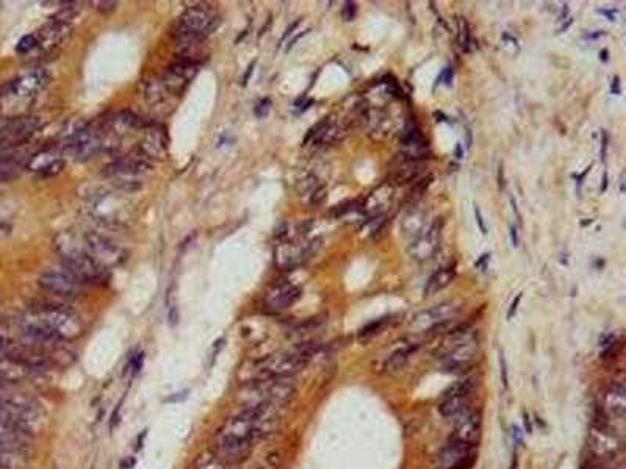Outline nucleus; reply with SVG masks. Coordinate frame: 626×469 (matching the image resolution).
I'll list each match as a JSON object with an SVG mask.
<instances>
[{"instance_id": "f257e3e1", "label": "nucleus", "mask_w": 626, "mask_h": 469, "mask_svg": "<svg viewBox=\"0 0 626 469\" xmlns=\"http://www.w3.org/2000/svg\"><path fill=\"white\" fill-rule=\"evenodd\" d=\"M268 407V405H267ZM265 407L243 408L237 417L230 418L216 437V455L227 463H237L247 459L251 454L252 443L257 439L258 419Z\"/></svg>"}, {"instance_id": "f03ea898", "label": "nucleus", "mask_w": 626, "mask_h": 469, "mask_svg": "<svg viewBox=\"0 0 626 469\" xmlns=\"http://www.w3.org/2000/svg\"><path fill=\"white\" fill-rule=\"evenodd\" d=\"M55 251L64 266V271L80 283H107L110 271L102 268L85 251L82 242L77 241L69 231L57 235Z\"/></svg>"}, {"instance_id": "7ed1b4c3", "label": "nucleus", "mask_w": 626, "mask_h": 469, "mask_svg": "<svg viewBox=\"0 0 626 469\" xmlns=\"http://www.w3.org/2000/svg\"><path fill=\"white\" fill-rule=\"evenodd\" d=\"M221 16L207 3H198L182 13L176 27V39L204 41L220 26Z\"/></svg>"}, {"instance_id": "20e7f679", "label": "nucleus", "mask_w": 626, "mask_h": 469, "mask_svg": "<svg viewBox=\"0 0 626 469\" xmlns=\"http://www.w3.org/2000/svg\"><path fill=\"white\" fill-rule=\"evenodd\" d=\"M85 251L97 265L105 269L116 268L127 260V252L116 242L108 240L107 236L97 233V231H86L82 240Z\"/></svg>"}, {"instance_id": "39448f33", "label": "nucleus", "mask_w": 626, "mask_h": 469, "mask_svg": "<svg viewBox=\"0 0 626 469\" xmlns=\"http://www.w3.org/2000/svg\"><path fill=\"white\" fill-rule=\"evenodd\" d=\"M104 136L94 127H84L70 133L63 146V155L74 162H88L104 149Z\"/></svg>"}, {"instance_id": "423d86ee", "label": "nucleus", "mask_w": 626, "mask_h": 469, "mask_svg": "<svg viewBox=\"0 0 626 469\" xmlns=\"http://www.w3.org/2000/svg\"><path fill=\"white\" fill-rule=\"evenodd\" d=\"M147 169H151V162L144 155H141L140 151H137V153H132V155L116 160V162L105 166L104 174L122 183V186L135 189L140 185L138 177L144 174Z\"/></svg>"}, {"instance_id": "0eeeda50", "label": "nucleus", "mask_w": 626, "mask_h": 469, "mask_svg": "<svg viewBox=\"0 0 626 469\" xmlns=\"http://www.w3.org/2000/svg\"><path fill=\"white\" fill-rule=\"evenodd\" d=\"M90 213L91 216L99 222H104L107 225H116L126 221V207L121 198H116L111 193H100L96 194L90 202Z\"/></svg>"}, {"instance_id": "6e6552de", "label": "nucleus", "mask_w": 626, "mask_h": 469, "mask_svg": "<svg viewBox=\"0 0 626 469\" xmlns=\"http://www.w3.org/2000/svg\"><path fill=\"white\" fill-rule=\"evenodd\" d=\"M49 82V74L44 69H33L30 73L10 82L2 96L8 99H30L43 90Z\"/></svg>"}, {"instance_id": "1a4fd4ad", "label": "nucleus", "mask_w": 626, "mask_h": 469, "mask_svg": "<svg viewBox=\"0 0 626 469\" xmlns=\"http://www.w3.org/2000/svg\"><path fill=\"white\" fill-rule=\"evenodd\" d=\"M198 70V61L179 57L173 64H169L162 82L168 93L179 94L185 90L187 85H190V82L196 77Z\"/></svg>"}, {"instance_id": "9d476101", "label": "nucleus", "mask_w": 626, "mask_h": 469, "mask_svg": "<svg viewBox=\"0 0 626 469\" xmlns=\"http://www.w3.org/2000/svg\"><path fill=\"white\" fill-rule=\"evenodd\" d=\"M459 310L460 304L456 300L442 302V304L429 308V310L418 313L417 316L412 319L410 329L415 332H428L435 327V325L451 320L459 313Z\"/></svg>"}, {"instance_id": "9b49d317", "label": "nucleus", "mask_w": 626, "mask_h": 469, "mask_svg": "<svg viewBox=\"0 0 626 469\" xmlns=\"http://www.w3.org/2000/svg\"><path fill=\"white\" fill-rule=\"evenodd\" d=\"M73 35V26L66 17H52L38 30L37 41L38 47L44 50H55Z\"/></svg>"}, {"instance_id": "f8f14e48", "label": "nucleus", "mask_w": 626, "mask_h": 469, "mask_svg": "<svg viewBox=\"0 0 626 469\" xmlns=\"http://www.w3.org/2000/svg\"><path fill=\"white\" fill-rule=\"evenodd\" d=\"M477 350H480V344H477L476 336L471 340L465 341L459 346L448 350L446 354H443L440 360L443 367L450 372H462L466 367H470L475 363L477 357Z\"/></svg>"}, {"instance_id": "ddd939ff", "label": "nucleus", "mask_w": 626, "mask_h": 469, "mask_svg": "<svg viewBox=\"0 0 626 469\" xmlns=\"http://www.w3.org/2000/svg\"><path fill=\"white\" fill-rule=\"evenodd\" d=\"M262 383L265 399L269 407H282L293 399L296 393V387L293 383V377H269L265 380H257Z\"/></svg>"}, {"instance_id": "4468645a", "label": "nucleus", "mask_w": 626, "mask_h": 469, "mask_svg": "<svg viewBox=\"0 0 626 469\" xmlns=\"http://www.w3.org/2000/svg\"><path fill=\"white\" fill-rule=\"evenodd\" d=\"M30 435L21 427L0 421V452L23 457L30 446Z\"/></svg>"}, {"instance_id": "2eb2a0df", "label": "nucleus", "mask_w": 626, "mask_h": 469, "mask_svg": "<svg viewBox=\"0 0 626 469\" xmlns=\"http://www.w3.org/2000/svg\"><path fill=\"white\" fill-rule=\"evenodd\" d=\"M321 246V240H313L304 245H281L276 251V261L281 268H294L309 260Z\"/></svg>"}, {"instance_id": "dca6fc26", "label": "nucleus", "mask_w": 626, "mask_h": 469, "mask_svg": "<svg viewBox=\"0 0 626 469\" xmlns=\"http://www.w3.org/2000/svg\"><path fill=\"white\" fill-rule=\"evenodd\" d=\"M442 241V224L434 222L429 229L421 233L418 238L412 241L409 246V255L417 261H424L433 258L440 249Z\"/></svg>"}, {"instance_id": "f3484780", "label": "nucleus", "mask_w": 626, "mask_h": 469, "mask_svg": "<svg viewBox=\"0 0 626 469\" xmlns=\"http://www.w3.org/2000/svg\"><path fill=\"white\" fill-rule=\"evenodd\" d=\"M64 168L63 152L58 149H43L35 153L27 162V169L43 177L60 174Z\"/></svg>"}, {"instance_id": "a211bd4d", "label": "nucleus", "mask_w": 626, "mask_h": 469, "mask_svg": "<svg viewBox=\"0 0 626 469\" xmlns=\"http://www.w3.org/2000/svg\"><path fill=\"white\" fill-rule=\"evenodd\" d=\"M39 287L49 291V293H54L57 296H61V298H70V296H75L77 291H79V285L80 282L75 280V278L68 274L66 271H47L43 276L39 277Z\"/></svg>"}, {"instance_id": "6ab92c4d", "label": "nucleus", "mask_w": 626, "mask_h": 469, "mask_svg": "<svg viewBox=\"0 0 626 469\" xmlns=\"http://www.w3.org/2000/svg\"><path fill=\"white\" fill-rule=\"evenodd\" d=\"M454 421H456L453 437L454 441L473 446L481 433V414L475 412V410L466 408L465 412Z\"/></svg>"}, {"instance_id": "aec40b11", "label": "nucleus", "mask_w": 626, "mask_h": 469, "mask_svg": "<svg viewBox=\"0 0 626 469\" xmlns=\"http://www.w3.org/2000/svg\"><path fill=\"white\" fill-rule=\"evenodd\" d=\"M301 298V289L288 282L277 283L265 298V308L271 313H279L290 308Z\"/></svg>"}, {"instance_id": "412c9836", "label": "nucleus", "mask_w": 626, "mask_h": 469, "mask_svg": "<svg viewBox=\"0 0 626 469\" xmlns=\"http://www.w3.org/2000/svg\"><path fill=\"white\" fill-rule=\"evenodd\" d=\"M470 457H475L473 446L454 441L453 439V443H450L448 446L440 450L439 457H437V463H439V466L442 469H451L459 465V463H462L464 460L470 459Z\"/></svg>"}, {"instance_id": "4be33fe9", "label": "nucleus", "mask_w": 626, "mask_h": 469, "mask_svg": "<svg viewBox=\"0 0 626 469\" xmlns=\"http://www.w3.org/2000/svg\"><path fill=\"white\" fill-rule=\"evenodd\" d=\"M620 448V441L616 437V433H611L609 429H606L605 425H600L598 429H594L592 435H590V449L594 450L595 455L598 457H607L616 454Z\"/></svg>"}, {"instance_id": "5701e85b", "label": "nucleus", "mask_w": 626, "mask_h": 469, "mask_svg": "<svg viewBox=\"0 0 626 469\" xmlns=\"http://www.w3.org/2000/svg\"><path fill=\"white\" fill-rule=\"evenodd\" d=\"M167 149H168V138H167V133H164V130L151 128L149 132H147L143 142L140 144L138 151L141 155H144L147 160H149V162H152V160L163 157L164 153H167Z\"/></svg>"}, {"instance_id": "b1692460", "label": "nucleus", "mask_w": 626, "mask_h": 469, "mask_svg": "<svg viewBox=\"0 0 626 469\" xmlns=\"http://www.w3.org/2000/svg\"><path fill=\"white\" fill-rule=\"evenodd\" d=\"M393 198V188L390 183H383V185L377 186L373 193H371L367 200L362 204V213H365L368 218L382 215L383 209L390 204V200Z\"/></svg>"}, {"instance_id": "393cba45", "label": "nucleus", "mask_w": 626, "mask_h": 469, "mask_svg": "<svg viewBox=\"0 0 626 469\" xmlns=\"http://www.w3.org/2000/svg\"><path fill=\"white\" fill-rule=\"evenodd\" d=\"M603 412L609 418H623L626 412V390L622 383H612L605 393Z\"/></svg>"}, {"instance_id": "a878e982", "label": "nucleus", "mask_w": 626, "mask_h": 469, "mask_svg": "<svg viewBox=\"0 0 626 469\" xmlns=\"http://www.w3.org/2000/svg\"><path fill=\"white\" fill-rule=\"evenodd\" d=\"M429 227H428V213L420 209H413L407 213V215L403 218L401 221V230L406 236H410V238H418L421 233H424Z\"/></svg>"}, {"instance_id": "bb28decb", "label": "nucleus", "mask_w": 626, "mask_h": 469, "mask_svg": "<svg viewBox=\"0 0 626 469\" xmlns=\"http://www.w3.org/2000/svg\"><path fill=\"white\" fill-rule=\"evenodd\" d=\"M468 408V396L465 394H448L445 393L440 402L439 410L443 418L456 419Z\"/></svg>"}, {"instance_id": "cd10ccee", "label": "nucleus", "mask_w": 626, "mask_h": 469, "mask_svg": "<svg viewBox=\"0 0 626 469\" xmlns=\"http://www.w3.org/2000/svg\"><path fill=\"white\" fill-rule=\"evenodd\" d=\"M454 277H456V269L454 266H445V268L437 269L433 276L429 277V280L426 282V287H424V296L429 298V296H434L442 291L443 288H446L450 285Z\"/></svg>"}, {"instance_id": "c85d7f7f", "label": "nucleus", "mask_w": 626, "mask_h": 469, "mask_svg": "<svg viewBox=\"0 0 626 469\" xmlns=\"http://www.w3.org/2000/svg\"><path fill=\"white\" fill-rule=\"evenodd\" d=\"M424 169V162H401L398 169L393 172V182L398 185H406V183L417 180L421 175Z\"/></svg>"}, {"instance_id": "c756f323", "label": "nucleus", "mask_w": 626, "mask_h": 469, "mask_svg": "<svg viewBox=\"0 0 626 469\" xmlns=\"http://www.w3.org/2000/svg\"><path fill=\"white\" fill-rule=\"evenodd\" d=\"M418 347V344H409V346H403V347H399L395 350V352L390 355V357L387 358L386 361V366H383V370H386L387 372L390 374H393V372H398L399 370H403V367L407 365V361L410 360L412 357V354L415 352Z\"/></svg>"}, {"instance_id": "7c9ffc66", "label": "nucleus", "mask_w": 626, "mask_h": 469, "mask_svg": "<svg viewBox=\"0 0 626 469\" xmlns=\"http://www.w3.org/2000/svg\"><path fill=\"white\" fill-rule=\"evenodd\" d=\"M143 88H144V91H143L144 99L152 105L162 104L168 94L167 88H164L162 80H144Z\"/></svg>"}, {"instance_id": "2f4dec72", "label": "nucleus", "mask_w": 626, "mask_h": 469, "mask_svg": "<svg viewBox=\"0 0 626 469\" xmlns=\"http://www.w3.org/2000/svg\"><path fill=\"white\" fill-rule=\"evenodd\" d=\"M324 323H326V319H324V318H310V319L304 320L303 324H299L298 327H294L292 334L294 336L310 335L312 332H316L318 329H320Z\"/></svg>"}, {"instance_id": "473e14b6", "label": "nucleus", "mask_w": 626, "mask_h": 469, "mask_svg": "<svg viewBox=\"0 0 626 469\" xmlns=\"http://www.w3.org/2000/svg\"><path fill=\"white\" fill-rule=\"evenodd\" d=\"M226 465L227 463H224L216 454L210 452L199 457L196 469H227Z\"/></svg>"}, {"instance_id": "72a5a7b5", "label": "nucleus", "mask_w": 626, "mask_h": 469, "mask_svg": "<svg viewBox=\"0 0 626 469\" xmlns=\"http://www.w3.org/2000/svg\"><path fill=\"white\" fill-rule=\"evenodd\" d=\"M386 213H382V215H376V216H371L368 218L367 221L363 222L362 225V231H365V235H368V236H373L376 235L377 231H379L382 229V225L383 222H386Z\"/></svg>"}, {"instance_id": "f704fd0d", "label": "nucleus", "mask_w": 626, "mask_h": 469, "mask_svg": "<svg viewBox=\"0 0 626 469\" xmlns=\"http://www.w3.org/2000/svg\"><path fill=\"white\" fill-rule=\"evenodd\" d=\"M387 323V318H381L376 319L373 323H370L365 325V327L359 332V340H368V338L374 336L376 334H379L381 329L383 327V324Z\"/></svg>"}, {"instance_id": "c9c22d12", "label": "nucleus", "mask_w": 626, "mask_h": 469, "mask_svg": "<svg viewBox=\"0 0 626 469\" xmlns=\"http://www.w3.org/2000/svg\"><path fill=\"white\" fill-rule=\"evenodd\" d=\"M457 41L459 46L462 47L464 50H468L470 46V30H468V23L464 19V17H459L457 19Z\"/></svg>"}, {"instance_id": "e433bc0d", "label": "nucleus", "mask_w": 626, "mask_h": 469, "mask_svg": "<svg viewBox=\"0 0 626 469\" xmlns=\"http://www.w3.org/2000/svg\"><path fill=\"white\" fill-rule=\"evenodd\" d=\"M430 180H433V177L428 175L426 179H421V180H418V182L415 183V186L412 188V191H410V194H409V199L413 202V204H415V202H417L418 199H420L424 193H426L428 186L430 185Z\"/></svg>"}, {"instance_id": "4c0bfd02", "label": "nucleus", "mask_w": 626, "mask_h": 469, "mask_svg": "<svg viewBox=\"0 0 626 469\" xmlns=\"http://www.w3.org/2000/svg\"><path fill=\"white\" fill-rule=\"evenodd\" d=\"M37 47H38L37 37H33V35H26V37L21 38L19 43H17L16 52L17 53H28V52H32L33 49H37Z\"/></svg>"}, {"instance_id": "58836bf2", "label": "nucleus", "mask_w": 626, "mask_h": 469, "mask_svg": "<svg viewBox=\"0 0 626 469\" xmlns=\"http://www.w3.org/2000/svg\"><path fill=\"white\" fill-rule=\"evenodd\" d=\"M143 363H144V352H141V350H138L137 354H133L132 357H130V361H129V371L132 372V376H137V374L141 371V367H143Z\"/></svg>"}, {"instance_id": "ea45409f", "label": "nucleus", "mask_w": 626, "mask_h": 469, "mask_svg": "<svg viewBox=\"0 0 626 469\" xmlns=\"http://www.w3.org/2000/svg\"><path fill=\"white\" fill-rule=\"evenodd\" d=\"M281 461H282L281 452H271L269 455H267V459L263 460L262 468L260 469H279Z\"/></svg>"}, {"instance_id": "a19ab883", "label": "nucleus", "mask_w": 626, "mask_h": 469, "mask_svg": "<svg viewBox=\"0 0 626 469\" xmlns=\"http://www.w3.org/2000/svg\"><path fill=\"white\" fill-rule=\"evenodd\" d=\"M269 110H271V100L269 99H262V100H258V102H257L256 110H254V113H256L257 117H265L269 113Z\"/></svg>"}, {"instance_id": "79ce46f5", "label": "nucleus", "mask_w": 626, "mask_h": 469, "mask_svg": "<svg viewBox=\"0 0 626 469\" xmlns=\"http://www.w3.org/2000/svg\"><path fill=\"white\" fill-rule=\"evenodd\" d=\"M356 15H357L356 2H346L345 7H343V11H341V16H343V19L346 22H350V21L354 19V17H356Z\"/></svg>"}, {"instance_id": "37998d69", "label": "nucleus", "mask_w": 626, "mask_h": 469, "mask_svg": "<svg viewBox=\"0 0 626 469\" xmlns=\"http://www.w3.org/2000/svg\"><path fill=\"white\" fill-rule=\"evenodd\" d=\"M326 194H328L326 186L316 188L315 191H313V193L310 194V204H312V205H320V204H323V200L326 199Z\"/></svg>"}, {"instance_id": "c03bdc74", "label": "nucleus", "mask_w": 626, "mask_h": 469, "mask_svg": "<svg viewBox=\"0 0 626 469\" xmlns=\"http://www.w3.org/2000/svg\"><path fill=\"white\" fill-rule=\"evenodd\" d=\"M500 372H501V382H503L504 390L509 388V377H507V363L503 354H500Z\"/></svg>"}, {"instance_id": "a18cd8bd", "label": "nucleus", "mask_w": 626, "mask_h": 469, "mask_svg": "<svg viewBox=\"0 0 626 469\" xmlns=\"http://www.w3.org/2000/svg\"><path fill=\"white\" fill-rule=\"evenodd\" d=\"M451 80H453V69L451 68L443 69V73L439 75V79H437V82H440V83H443V85H446V86L451 85Z\"/></svg>"}, {"instance_id": "49530a36", "label": "nucleus", "mask_w": 626, "mask_h": 469, "mask_svg": "<svg viewBox=\"0 0 626 469\" xmlns=\"http://www.w3.org/2000/svg\"><path fill=\"white\" fill-rule=\"evenodd\" d=\"M475 215H476V221H477V225H480L482 235H487V227H486V224H484L482 213H481V209L477 205H475Z\"/></svg>"}, {"instance_id": "de8ad7c7", "label": "nucleus", "mask_w": 626, "mask_h": 469, "mask_svg": "<svg viewBox=\"0 0 626 469\" xmlns=\"http://www.w3.org/2000/svg\"><path fill=\"white\" fill-rule=\"evenodd\" d=\"M520 300H522V293L517 294V298H515V299H513V302H512V304H511V307H509V312H507V319H512L513 314H515L517 308H518V304H520Z\"/></svg>"}, {"instance_id": "09e8293b", "label": "nucleus", "mask_w": 626, "mask_h": 469, "mask_svg": "<svg viewBox=\"0 0 626 469\" xmlns=\"http://www.w3.org/2000/svg\"><path fill=\"white\" fill-rule=\"evenodd\" d=\"M97 5H99L97 7L99 11H113L117 3L116 2H99Z\"/></svg>"}, {"instance_id": "8fccbe9b", "label": "nucleus", "mask_w": 626, "mask_h": 469, "mask_svg": "<svg viewBox=\"0 0 626 469\" xmlns=\"http://www.w3.org/2000/svg\"><path fill=\"white\" fill-rule=\"evenodd\" d=\"M11 382H7V380L0 379V397H5V393H8V390L11 388Z\"/></svg>"}, {"instance_id": "3c124183", "label": "nucleus", "mask_w": 626, "mask_h": 469, "mask_svg": "<svg viewBox=\"0 0 626 469\" xmlns=\"http://www.w3.org/2000/svg\"><path fill=\"white\" fill-rule=\"evenodd\" d=\"M606 149H607V133L603 132V144H601V158H606Z\"/></svg>"}, {"instance_id": "603ef678", "label": "nucleus", "mask_w": 626, "mask_h": 469, "mask_svg": "<svg viewBox=\"0 0 626 469\" xmlns=\"http://www.w3.org/2000/svg\"><path fill=\"white\" fill-rule=\"evenodd\" d=\"M511 238H512V245L518 246V235H517L515 227H511Z\"/></svg>"}, {"instance_id": "864d4df0", "label": "nucleus", "mask_w": 626, "mask_h": 469, "mask_svg": "<svg viewBox=\"0 0 626 469\" xmlns=\"http://www.w3.org/2000/svg\"><path fill=\"white\" fill-rule=\"evenodd\" d=\"M600 13H603L606 15L607 17H609L611 21L616 19V15H617V10H611V11H606V10H600Z\"/></svg>"}, {"instance_id": "5fc2aeb1", "label": "nucleus", "mask_w": 626, "mask_h": 469, "mask_svg": "<svg viewBox=\"0 0 626 469\" xmlns=\"http://www.w3.org/2000/svg\"><path fill=\"white\" fill-rule=\"evenodd\" d=\"M503 166H500V171H498V185L500 188H503L504 186V182H503Z\"/></svg>"}, {"instance_id": "6e6d98bb", "label": "nucleus", "mask_w": 626, "mask_h": 469, "mask_svg": "<svg viewBox=\"0 0 626 469\" xmlns=\"http://www.w3.org/2000/svg\"><path fill=\"white\" fill-rule=\"evenodd\" d=\"M456 155H457V158H462V146L460 144H457V147H456Z\"/></svg>"}, {"instance_id": "4d7b16f0", "label": "nucleus", "mask_w": 626, "mask_h": 469, "mask_svg": "<svg viewBox=\"0 0 626 469\" xmlns=\"http://www.w3.org/2000/svg\"><path fill=\"white\" fill-rule=\"evenodd\" d=\"M3 149H5V142H3V141H2V140H0V155H2V152H3Z\"/></svg>"}, {"instance_id": "13d9d810", "label": "nucleus", "mask_w": 626, "mask_h": 469, "mask_svg": "<svg viewBox=\"0 0 626 469\" xmlns=\"http://www.w3.org/2000/svg\"><path fill=\"white\" fill-rule=\"evenodd\" d=\"M0 469H2V468H0Z\"/></svg>"}]
</instances>
